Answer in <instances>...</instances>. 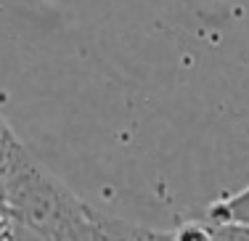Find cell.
Listing matches in <instances>:
<instances>
[{"label": "cell", "instance_id": "5b68a950", "mask_svg": "<svg viewBox=\"0 0 249 241\" xmlns=\"http://www.w3.org/2000/svg\"><path fill=\"white\" fill-rule=\"evenodd\" d=\"M212 231L217 241H249V225H212Z\"/></svg>", "mask_w": 249, "mask_h": 241}, {"label": "cell", "instance_id": "7a4b0ae2", "mask_svg": "<svg viewBox=\"0 0 249 241\" xmlns=\"http://www.w3.org/2000/svg\"><path fill=\"white\" fill-rule=\"evenodd\" d=\"M96 241H178L175 231H159V228L143 225V223L111 217L96 209V225H93Z\"/></svg>", "mask_w": 249, "mask_h": 241}, {"label": "cell", "instance_id": "277c9868", "mask_svg": "<svg viewBox=\"0 0 249 241\" xmlns=\"http://www.w3.org/2000/svg\"><path fill=\"white\" fill-rule=\"evenodd\" d=\"M21 146V138L14 133V127L5 122L3 111H0V164H3L5 159H8L11 154H14L16 149Z\"/></svg>", "mask_w": 249, "mask_h": 241}, {"label": "cell", "instance_id": "6da1fadb", "mask_svg": "<svg viewBox=\"0 0 249 241\" xmlns=\"http://www.w3.org/2000/svg\"><path fill=\"white\" fill-rule=\"evenodd\" d=\"M0 207L35 241H96V209L43 167L24 143L0 164Z\"/></svg>", "mask_w": 249, "mask_h": 241}, {"label": "cell", "instance_id": "3957f363", "mask_svg": "<svg viewBox=\"0 0 249 241\" xmlns=\"http://www.w3.org/2000/svg\"><path fill=\"white\" fill-rule=\"evenodd\" d=\"M204 220L212 225H249V186L212 202L204 212Z\"/></svg>", "mask_w": 249, "mask_h": 241}]
</instances>
